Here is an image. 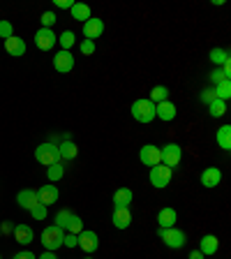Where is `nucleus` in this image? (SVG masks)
Returning <instances> with one entry per match:
<instances>
[{
    "label": "nucleus",
    "instance_id": "obj_1",
    "mask_svg": "<svg viewBox=\"0 0 231 259\" xmlns=\"http://www.w3.org/2000/svg\"><path fill=\"white\" fill-rule=\"evenodd\" d=\"M132 118L136 120V123H144V125H148V123H153L155 120V104L148 100V97H141V100H136L134 104H132Z\"/></svg>",
    "mask_w": 231,
    "mask_h": 259
},
{
    "label": "nucleus",
    "instance_id": "obj_2",
    "mask_svg": "<svg viewBox=\"0 0 231 259\" xmlns=\"http://www.w3.org/2000/svg\"><path fill=\"white\" fill-rule=\"evenodd\" d=\"M35 160H37L39 164H44V167H51V164L60 162L58 146L51 144V141H47V144H39L37 148H35Z\"/></svg>",
    "mask_w": 231,
    "mask_h": 259
},
{
    "label": "nucleus",
    "instance_id": "obj_3",
    "mask_svg": "<svg viewBox=\"0 0 231 259\" xmlns=\"http://www.w3.org/2000/svg\"><path fill=\"white\" fill-rule=\"evenodd\" d=\"M160 238H162V243L167 245V248H171V250H180L188 243V236H185V232H180L178 227H169V229H160Z\"/></svg>",
    "mask_w": 231,
    "mask_h": 259
},
{
    "label": "nucleus",
    "instance_id": "obj_4",
    "mask_svg": "<svg viewBox=\"0 0 231 259\" xmlns=\"http://www.w3.org/2000/svg\"><path fill=\"white\" fill-rule=\"evenodd\" d=\"M63 238H65V232L60 229V227H56V225L47 227V229L42 232V245H44V250H47V252H56V250L63 245Z\"/></svg>",
    "mask_w": 231,
    "mask_h": 259
},
{
    "label": "nucleus",
    "instance_id": "obj_5",
    "mask_svg": "<svg viewBox=\"0 0 231 259\" xmlns=\"http://www.w3.org/2000/svg\"><path fill=\"white\" fill-rule=\"evenodd\" d=\"M171 176H173V169H169V167H164V164H155V167H151V185L153 188H157V190H162V188H167L169 183H171Z\"/></svg>",
    "mask_w": 231,
    "mask_h": 259
},
{
    "label": "nucleus",
    "instance_id": "obj_6",
    "mask_svg": "<svg viewBox=\"0 0 231 259\" xmlns=\"http://www.w3.org/2000/svg\"><path fill=\"white\" fill-rule=\"evenodd\" d=\"M162 151V164L169 169L178 167L180 164V160H183V148L178 144H167L164 148H160Z\"/></svg>",
    "mask_w": 231,
    "mask_h": 259
},
{
    "label": "nucleus",
    "instance_id": "obj_7",
    "mask_svg": "<svg viewBox=\"0 0 231 259\" xmlns=\"http://www.w3.org/2000/svg\"><path fill=\"white\" fill-rule=\"evenodd\" d=\"M56 44H58V35H56L51 28H39V30L35 32V47H37L39 51H51Z\"/></svg>",
    "mask_w": 231,
    "mask_h": 259
},
{
    "label": "nucleus",
    "instance_id": "obj_8",
    "mask_svg": "<svg viewBox=\"0 0 231 259\" xmlns=\"http://www.w3.org/2000/svg\"><path fill=\"white\" fill-rule=\"evenodd\" d=\"M76 248H81L86 254H93L100 248V236H97L95 232H90V229H83V232L79 234V245H76Z\"/></svg>",
    "mask_w": 231,
    "mask_h": 259
},
{
    "label": "nucleus",
    "instance_id": "obj_9",
    "mask_svg": "<svg viewBox=\"0 0 231 259\" xmlns=\"http://www.w3.org/2000/svg\"><path fill=\"white\" fill-rule=\"evenodd\" d=\"M54 67L60 74H70L74 70V56H72V51H58L54 56Z\"/></svg>",
    "mask_w": 231,
    "mask_h": 259
},
{
    "label": "nucleus",
    "instance_id": "obj_10",
    "mask_svg": "<svg viewBox=\"0 0 231 259\" xmlns=\"http://www.w3.org/2000/svg\"><path fill=\"white\" fill-rule=\"evenodd\" d=\"M139 160L144 162L146 167H155V164H160L162 162V151L157 148V146H153V144H146L144 148L139 151Z\"/></svg>",
    "mask_w": 231,
    "mask_h": 259
},
{
    "label": "nucleus",
    "instance_id": "obj_11",
    "mask_svg": "<svg viewBox=\"0 0 231 259\" xmlns=\"http://www.w3.org/2000/svg\"><path fill=\"white\" fill-rule=\"evenodd\" d=\"M58 197H60V192H58V188H56L54 183L42 185V188L37 190V199H39V204H44L47 208H49L51 204H56V201H58Z\"/></svg>",
    "mask_w": 231,
    "mask_h": 259
},
{
    "label": "nucleus",
    "instance_id": "obj_12",
    "mask_svg": "<svg viewBox=\"0 0 231 259\" xmlns=\"http://www.w3.org/2000/svg\"><path fill=\"white\" fill-rule=\"evenodd\" d=\"M104 32V21L102 19H88L86 23H83V35H86V39H90V42H95L97 37H102Z\"/></svg>",
    "mask_w": 231,
    "mask_h": 259
},
{
    "label": "nucleus",
    "instance_id": "obj_13",
    "mask_svg": "<svg viewBox=\"0 0 231 259\" xmlns=\"http://www.w3.org/2000/svg\"><path fill=\"white\" fill-rule=\"evenodd\" d=\"M222 181V171L217 167H206L204 171H201V185L204 188H217Z\"/></svg>",
    "mask_w": 231,
    "mask_h": 259
},
{
    "label": "nucleus",
    "instance_id": "obj_14",
    "mask_svg": "<svg viewBox=\"0 0 231 259\" xmlns=\"http://www.w3.org/2000/svg\"><path fill=\"white\" fill-rule=\"evenodd\" d=\"M176 104L173 102H160V104H155V118H160V120H164V123H171L173 118H176Z\"/></svg>",
    "mask_w": 231,
    "mask_h": 259
},
{
    "label": "nucleus",
    "instance_id": "obj_15",
    "mask_svg": "<svg viewBox=\"0 0 231 259\" xmlns=\"http://www.w3.org/2000/svg\"><path fill=\"white\" fill-rule=\"evenodd\" d=\"M111 222L116 229H127V227L132 225V213H129V208H113Z\"/></svg>",
    "mask_w": 231,
    "mask_h": 259
},
{
    "label": "nucleus",
    "instance_id": "obj_16",
    "mask_svg": "<svg viewBox=\"0 0 231 259\" xmlns=\"http://www.w3.org/2000/svg\"><path fill=\"white\" fill-rule=\"evenodd\" d=\"M16 204L21 206V208L30 210L35 204H39V199H37V190H30V188L21 190V192L16 194Z\"/></svg>",
    "mask_w": 231,
    "mask_h": 259
},
{
    "label": "nucleus",
    "instance_id": "obj_17",
    "mask_svg": "<svg viewBox=\"0 0 231 259\" xmlns=\"http://www.w3.org/2000/svg\"><path fill=\"white\" fill-rule=\"evenodd\" d=\"M132 199H134V192L129 188L116 190V192H113V208H129Z\"/></svg>",
    "mask_w": 231,
    "mask_h": 259
},
{
    "label": "nucleus",
    "instance_id": "obj_18",
    "mask_svg": "<svg viewBox=\"0 0 231 259\" xmlns=\"http://www.w3.org/2000/svg\"><path fill=\"white\" fill-rule=\"evenodd\" d=\"M5 51L10 56H14V58H21L26 54V42L21 37H16V35H12L10 39H5Z\"/></svg>",
    "mask_w": 231,
    "mask_h": 259
},
{
    "label": "nucleus",
    "instance_id": "obj_19",
    "mask_svg": "<svg viewBox=\"0 0 231 259\" xmlns=\"http://www.w3.org/2000/svg\"><path fill=\"white\" fill-rule=\"evenodd\" d=\"M217 248H220V241H217V236H213V234H206V236L199 241V252L204 254V257L206 254H208V257L215 254Z\"/></svg>",
    "mask_w": 231,
    "mask_h": 259
},
{
    "label": "nucleus",
    "instance_id": "obj_20",
    "mask_svg": "<svg viewBox=\"0 0 231 259\" xmlns=\"http://www.w3.org/2000/svg\"><path fill=\"white\" fill-rule=\"evenodd\" d=\"M32 238H35L32 227H28V225H16L14 227V241L19 243V245H28V243H32Z\"/></svg>",
    "mask_w": 231,
    "mask_h": 259
},
{
    "label": "nucleus",
    "instance_id": "obj_21",
    "mask_svg": "<svg viewBox=\"0 0 231 259\" xmlns=\"http://www.w3.org/2000/svg\"><path fill=\"white\" fill-rule=\"evenodd\" d=\"M178 213L176 208H162L157 213V222H160V229H169V227H176Z\"/></svg>",
    "mask_w": 231,
    "mask_h": 259
},
{
    "label": "nucleus",
    "instance_id": "obj_22",
    "mask_svg": "<svg viewBox=\"0 0 231 259\" xmlns=\"http://www.w3.org/2000/svg\"><path fill=\"white\" fill-rule=\"evenodd\" d=\"M70 12H72V19H74V21L86 23L88 19H90V7H88L86 3H74Z\"/></svg>",
    "mask_w": 231,
    "mask_h": 259
},
{
    "label": "nucleus",
    "instance_id": "obj_23",
    "mask_svg": "<svg viewBox=\"0 0 231 259\" xmlns=\"http://www.w3.org/2000/svg\"><path fill=\"white\" fill-rule=\"evenodd\" d=\"M58 153H60V160H74V157L79 155V148H76L74 141L67 139L58 146Z\"/></svg>",
    "mask_w": 231,
    "mask_h": 259
},
{
    "label": "nucleus",
    "instance_id": "obj_24",
    "mask_svg": "<svg viewBox=\"0 0 231 259\" xmlns=\"http://www.w3.org/2000/svg\"><path fill=\"white\" fill-rule=\"evenodd\" d=\"M217 146L222 151H231V125H222L217 130Z\"/></svg>",
    "mask_w": 231,
    "mask_h": 259
},
{
    "label": "nucleus",
    "instance_id": "obj_25",
    "mask_svg": "<svg viewBox=\"0 0 231 259\" xmlns=\"http://www.w3.org/2000/svg\"><path fill=\"white\" fill-rule=\"evenodd\" d=\"M208 111H210V116L213 118H222L226 113V102H222V100H217V97H213L208 102Z\"/></svg>",
    "mask_w": 231,
    "mask_h": 259
},
{
    "label": "nucleus",
    "instance_id": "obj_26",
    "mask_svg": "<svg viewBox=\"0 0 231 259\" xmlns=\"http://www.w3.org/2000/svg\"><path fill=\"white\" fill-rule=\"evenodd\" d=\"M167 97H169V88L167 86H155L151 91V97H148V100H151L153 104H160V102H167Z\"/></svg>",
    "mask_w": 231,
    "mask_h": 259
},
{
    "label": "nucleus",
    "instance_id": "obj_27",
    "mask_svg": "<svg viewBox=\"0 0 231 259\" xmlns=\"http://www.w3.org/2000/svg\"><path fill=\"white\" fill-rule=\"evenodd\" d=\"M47 176H49V181H51V183L60 181V178L65 176V167H63V162H56V164L47 167Z\"/></svg>",
    "mask_w": 231,
    "mask_h": 259
},
{
    "label": "nucleus",
    "instance_id": "obj_28",
    "mask_svg": "<svg viewBox=\"0 0 231 259\" xmlns=\"http://www.w3.org/2000/svg\"><path fill=\"white\" fill-rule=\"evenodd\" d=\"M215 97L217 100H222V102H226L231 97V81H222V83H217L215 86Z\"/></svg>",
    "mask_w": 231,
    "mask_h": 259
},
{
    "label": "nucleus",
    "instance_id": "obj_29",
    "mask_svg": "<svg viewBox=\"0 0 231 259\" xmlns=\"http://www.w3.org/2000/svg\"><path fill=\"white\" fill-rule=\"evenodd\" d=\"M58 42H60V47H63V51H70V49L74 47V42H76L74 32H72V30H65L63 35H58Z\"/></svg>",
    "mask_w": 231,
    "mask_h": 259
},
{
    "label": "nucleus",
    "instance_id": "obj_30",
    "mask_svg": "<svg viewBox=\"0 0 231 259\" xmlns=\"http://www.w3.org/2000/svg\"><path fill=\"white\" fill-rule=\"evenodd\" d=\"M210 60L215 65H224L226 60H229V51H224V49H213V51H210Z\"/></svg>",
    "mask_w": 231,
    "mask_h": 259
},
{
    "label": "nucleus",
    "instance_id": "obj_31",
    "mask_svg": "<svg viewBox=\"0 0 231 259\" xmlns=\"http://www.w3.org/2000/svg\"><path fill=\"white\" fill-rule=\"evenodd\" d=\"M210 81H213V83H222V81H231V74H226L224 70H220V67H215V70L210 72Z\"/></svg>",
    "mask_w": 231,
    "mask_h": 259
},
{
    "label": "nucleus",
    "instance_id": "obj_32",
    "mask_svg": "<svg viewBox=\"0 0 231 259\" xmlns=\"http://www.w3.org/2000/svg\"><path fill=\"white\" fill-rule=\"evenodd\" d=\"M12 35H14V28H12V23L7 21V19H3V21H0V37H3V39H10Z\"/></svg>",
    "mask_w": 231,
    "mask_h": 259
},
{
    "label": "nucleus",
    "instance_id": "obj_33",
    "mask_svg": "<svg viewBox=\"0 0 231 259\" xmlns=\"http://www.w3.org/2000/svg\"><path fill=\"white\" fill-rule=\"evenodd\" d=\"M30 215L35 218V220H44V218H47V206H44V204H35L30 208Z\"/></svg>",
    "mask_w": 231,
    "mask_h": 259
},
{
    "label": "nucleus",
    "instance_id": "obj_34",
    "mask_svg": "<svg viewBox=\"0 0 231 259\" xmlns=\"http://www.w3.org/2000/svg\"><path fill=\"white\" fill-rule=\"evenodd\" d=\"M56 21H58V19H56L54 12H44V14H42V28H51V30H54V23Z\"/></svg>",
    "mask_w": 231,
    "mask_h": 259
},
{
    "label": "nucleus",
    "instance_id": "obj_35",
    "mask_svg": "<svg viewBox=\"0 0 231 259\" xmlns=\"http://www.w3.org/2000/svg\"><path fill=\"white\" fill-rule=\"evenodd\" d=\"M63 245L65 248H76L79 245V234H65Z\"/></svg>",
    "mask_w": 231,
    "mask_h": 259
},
{
    "label": "nucleus",
    "instance_id": "obj_36",
    "mask_svg": "<svg viewBox=\"0 0 231 259\" xmlns=\"http://www.w3.org/2000/svg\"><path fill=\"white\" fill-rule=\"evenodd\" d=\"M81 54H83V56H93V54H95V42L83 39V42H81Z\"/></svg>",
    "mask_w": 231,
    "mask_h": 259
},
{
    "label": "nucleus",
    "instance_id": "obj_37",
    "mask_svg": "<svg viewBox=\"0 0 231 259\" xmlns=\"http://www.w3.org/2000/svg\"><path fill=\"white\" fill-rule=\"evenodd\" d=\"M54 5L58 7V10H72L74 3H72V0H54Z\"/></svg>",
    "mask_w": 231,
    "mask_h": 259
},
{
    "label": "nucleus",
    "instance_id": "obj_38",
    "mask_svg": "<svg viewBox=\"0 0 231 259\" xmlns=\"http://www.w3.org/2000/svg\"><path fill=\"white\" fill-rule=\"evenodd\" d=\"M0 232L3 234H14V225H12L10 220H5L3 225H0Z\"/></svg>",
    "mask_w": 231,
    "mask_h": 259
},
{
    "label": "nucleus",
    "instance_id": "obj_39",
    "mask_svg": "<svg viewBox=\"0 0 231 259\" xmlns=\"http://www.w3.org/2000/svg\"><path fill=\"white\" fill-rule=\"evenodd\" d=\"M12 259H37V257H35L32 252H28V250H21V252H16Z\"/></svg>",
    "mask_w": 231,
    "mask_h": 259
},
{
    "label": "nucleus",
    "instance_id": "obj_40",
    "mask_svg": "<svg viewBox=\"0 0 231 259\" xmlns=\"http://www.w3.org/2000/svg\"><path fill=\"white\" fill-rule=\"evenodd\" d=\"M213 97H215V91H204V95H201V100H204V102H210Z\"/></svg>",
    "mask_w": 231,
    "mask_h": 259
},
{
    "label": "nucleus",
    "instance_id": "obj_41",
    "mask_svg": "<svg viewBox=\"0 0 231 259\" xmlns=\"http://www.w3.org/2000/svg\"><path fill=\"white\" fill-rule=\"evenodd\" d=\"M190 259H204V254H201L199 250H192V252H190Z\"/></svg>",
    "mask_w": 231,
    "mask_h": 259
},
{
    "label": "nucleus",
    "instance_id": "obj_42",
    "mask_svg": "<svg viewBox=\"0 0 231 259\" xmlns=\"http://www.w3.org/2000/svg\"><path fill=\"white\" fill-rule=\"evenodd\" d=\"M37 259H58V257H56V254H54V252H44V254H42V257H37Z\"/></svg>",
    "mask_w": 231,
    "mask_h": 259
},
{
    "label": "nucleus",
    "instance_id": "obj_43",
    "mask_svg": "<svg viewBox=\"0 0 231 259\" xmlns=\"http://www.w3.org/2000/svg\"><path fill=\"white\" fill-rule=\"evenodd\" d=\"M86 259H93V257H88V254H86Z\"/></svg>",
    "mask_w": 231,
    "mask_h": 259
},
{
    "label": "nucleus",
    "instance_id": "obj_44",
    "mask_svg": "<svg viewBox=\"0 0 231 259\" xmlns=\"http://www.w3.org/2000/svg\"><path fill=\"white\" fill-rule=\"evenodd\" d=\"M0 238H3V232H0Z\"/></svg>",
    "mask_w": 231,
    "mask_h": 259
},
{
    "label": "nucleus",
    "instance_id": "obj_45",
    "mask_svg": "<svg viewBox=\"0 0 231 259\" xmlns=\"http://www.w3.org/2000/svg\"><path fill=\"white\" fill-rule=\"evenodd\" d=\"M0 259H3V257H0Z\"/></svg>",
    "mask_w": 231,
    "mask_h": 259
}]
</instances>
